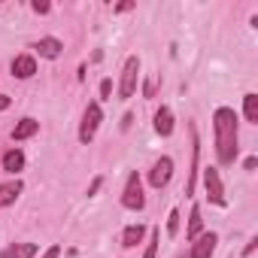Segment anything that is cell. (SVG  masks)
<instances>
[{
  "mask_svg": "<svg viewBox=\"0 0 258 258\" xmlns=\"http://www.w3.org/2000/svg\"><path fill=\"white\" fill-rule=\"evenodd\" d=\"M158 243H161V231L155 228V231H152V240H149V246H146V255H143V258H155V252H158Z\"/></svg>",
  "mask_w": 258,
  "mask_h": 258,
  "instance_id": "19",
  "label": "cell"
},
{
  "mask_svg": "<svg viewBox=\"0 0 258 258\" xmlns=\"http://www.w3.org/2000/svg\"><path fill=\"white\" fill-rule=\"evenodd\" d=\"M255 243H258V240H255V237H252V240H249V243H246V249H243V255H252V252H255Z\"/></svg>",
  "mask_w": 258,
  "mask_h": 258,
  "instance_id": "25",
  "label": "cell"
},
{
  "mask_svg": "<svg viewBox=\"0 0 258 258\" xmlns=\"http://www.w3.org/2000/svg\"><path fill=\"white\" fill-rule=\"evenodd\" d=\"M216 243H219V237H216L213 231L198 234V237H195V246H191V252H188V258H210V255L216 252Z\"/></svg>",
  "mask_w": 258,
  "mask_h": 258,
  "instance_id": "7",
  "label": "cell"
},
{
  "mask_svg": "<svg viewBox=\"0 0 258 258\" xmlns=\"http://www.w3.org/2000/svg\"><path fill=\"white\" fill-rule=\"evenodd\" d=\"M22 182L19 179H13V182H4L0 185V207H10V204H16V198L22 195Z\"/></svg>",
  "mask_w": 258,
  "mask_h": 258,
  "instance_id": "13",
  "label": "cell"
},
{
  "mask_svg": "<svg viewBox=\"0 0 258 258\" xmlns=\"http://www.w3.org/2000/svg\"><path fill=\"white\" fill-rule=\"evenodd\" d=\"M10 70H13V76H19V79H31V76L37 73V61H34L31 55H16L13 64H10Z\"/></svg>",
  "mask_w": 258,
  "mask_h": 258,
  "instance_id": "8",
  "label": "cell"
},
{
  "mask_svg": "<svg viewBox=\"0 0 258 258\" xmlns=\"http://www.w3.org/2000/svg\"><path fill=\"white\" fill-rule=\"evenodd\" d=\"M143 234H146V228H143V225H127V228H124V234H121V246L134 249V246L143 240Z\"/></svg>",
  "mask_w": 258,
  "mask_h": 258,
  "instance_id": "14",
  "label": "cell"
},
{
  "mask_svg": "<svg viewBox=\"0 0 258 258\" xmlns=\"http://www.w3.org/2000/svg\"><path fill=\"white\" fill-rule=\"evenodd\" d=\"M121 204H124L127 210H143V207H146L143 182H140V176H137V173L127 176V185H124V191H121Z\"/></svg>",
  "mask_w": 258,
  "mask_h": 258,
  "instance_id": "4",
  "label": "cell"
},
{
  "mask_svg": "<svg viewBox=\"0 0 258 258\" xmlns=\"http://www.w3.org/2000/svg\"><path fill=\"white\" fill-rule=\"evenodd\" d=\"M243 115H246V121H252V124H258V94H246L243 97Z\"/></svg>",
  "mask_w": 258,
  "mask_h": 258,
  "instance_id": "17",
  "label": "cell"
},
{
  "mask_svg": "<svg viewBox=\"0 0 258 258\" xmlns=\"http://www.w3.org/2000/svg\"><path fill=\"white\" fill-rule=\"evenodd\" d=\"M43 58H49V61H55V58H61V52H64V43L61 40H55V37H43L37 46H34Z\"/></svg>",
  "mask_w": 258,
  "mask_h": 258,
  "instance_id": "9",
  "label": "cell"
},
{
  "mask_svg": "<svg viewBox=\"0 0 258 258\" xmlns=\"http://www.w3.org/2000/svg\"><path fill=\"white\" fill-rule=\"evenodd\" d=\"M43 258H61V246H49V249L43 252Z\"/></svg>",
  "mask_w": 258,
  "mask_h": 258,
  "instance_id": "23",
  "label": "cell"
},
{
  "mask_svg": "<svg viewBox=\"0 0 258 258\" xmlns=\"http://www.w3.org/2000/svg\"><path fill=\"white\" fill-rule=\"evenodd\" d=\"M7 106H10V97H7V94H0V112H4Z\"/></svg>",
  "mask_w": 258,
  "mask_h": 258,
  "instance_id": "26",
  "label": "cell"
},
{
  "mask_svg": "<svg viewBox=\"0 0 258 258\" xmlns=\"http://www.w3.org/2000/svg\"><path fill=\"white\" fill-rule=\"evenodd\" d=\"M34 255H37V243H19L10 252H4L0 258H34Z\"/></svg>",
  "mask_w": 258,
  "mask_h": 258,
  "instance_id": "16",
  "label": "cell"
},
{
  "mask_svg": "<svg viewBox=\"0 0 258 258\" xmlns=\"http://www.w3.org/2000/svg\"><path fill=\"white\" fill-rule=\"evenodd\" d=\"M198 155H201V146H198V131L191 127V176H188V182H185V195H191L195 191V167H198Z\"/></svg>",
  "mask_w": 258,
  "mask_h": 258,
  "instance_id": "15",
  "label": "cell"
},
{
  "mask_svg": "<svg viewBox=\"0 0 258 258\" xmlns=\"http://www.w3.org/2000/svg\"><path fill=\"white\" fill-rule=\"evenodd\" d=\"M213 127H216V155L219 164H234L237 158V112L231 106H219L213 115Z\"/></svg>",
  "mask_w": 258,
  "mask_h": 258,
  "instance_id": "1",
  "label": "cell"
},
{
  "mask_svg": "<svg viewBox=\"0 0 258 258\" xmlns=\"http://www.w3.org/2000/svg\"><path fill=\"white\" fill-rule=\"evenodd\" d=\"M109 94H112V82H109V79H103V82H100V97L106 100Z\"/></svg>",
  "mask_w": 258,
  "mask_h": 258,
  "instance_id": "22",
  "label": "cell"
},
{
  "mask_svg": "<svg viewBox=\"0 0 258 258\" xmlns=\"http://www.w3.org/2000/svg\"><path fill=\"white\" fill-rule=\"evenodd\" d=\"M170 176H173V161H170L167 155H161V158L152 164V170H149V185H152V188H164V185L170 182Z\"/></svg>",
  "mask_w": 258,
  "mask_h": 258,
  "instance_id": "5",
  "label": "cell"
},
{
  "mask_svg": "<svg viewBox=\"0 0 258 258\" xmlns=\"http://www.w3.org/2000/svg\"><path fill=\"white\" fill-rule=\"evenodd\" d=\"M31 7H34V13H37V16H46V13L52 10V7L46 4V0H34V4H31Z\"/></svg>",
  "mask_w": 258,
  "mask_h": 258,
  "instance_id": "21",
  "label": "cell"
},
{
  "mask_svg": "<svg viewBox=\"0 0 258 258\" xmlns=\"http://www.w3.org/2000/svg\"><path fill=\"white\" fill-rule=\"evenodd\" d=\"M176 231H179V210H170V216H167V234L176 237Z\"/></svg>",
  "mask_w": 258,
  "mask_h": 258,
  "instance_id": "20",
  "label": "cell"
},
{
  "mask_svg": "<svg viewBox=\"0 0 258 258\" xmlns=\"http://www.w3.org/2000/svg\"><path fill=\"white\" fill-rule=\"evenodd\" d=\"M204 182H207V195H210V201L219 204V207H225V204H228V201H225V185H222V176H219L216 167H207V170H204Z\"/></svg>",
  "mask_w": 258,
  "mask_h": 258,
  "instance_id": "6",
  "label": "cell"
},
{
  "mask_svg": "<svg viewBox=\"0 0 258 258\" xmlns=\"http://www.w3.org/2000/svg\"><path fill=\"white\" fill-rule=\"evenodd\" d=\"M243 167H246V170H255V167H258V158H246Z\"/></svg>",
  "mask_w": 258,
  "mask_h": 258,
  "instance_id": "24",
  "label": "cell"
},
{
  "mask_svg": "<svg viewBox=\"0 0 258 258\" xmlns=\"http://www.w3.org/2000/svg\"><path fill=\"white\" fill-rule=\"evenodd\" d=\"M100 118H103L100 103H88V106H85V112H82V124H79V140H82V143H91V140H94Z\"/></svg>",
  "mask_w": 258,
  "mask_h": 258,
  "instance_id": "3",
  "label": "cell"
},
{
  "mask_svg": "<svg viewBox=\"0 0 258 258\" xmlns=\"http://www.w3.org/2000/svg\"><path fill=\"white\" fill-rule=\"evenodd\" d=\"M40 131V121L37 118H22L16 127H13V140L19 143V140H28V137H34Z\"/></svg>",
  "mask_w": 258,
  "mask_h": 258,
  "instance_id": "10",
  "label": "cell"
},
{
  "mask_svg": "<svg viewBox=\"0 0 258 258\" xmlns=\"http://www.w3.org/2000/svg\"><path fill=\"white\" fill-rule=\"evenodd\" d=\"M155 131H158L161 137H170V134H173V112H170L167 106H161V109L155 112Z\"/></svg>",
  "mask_w": 258,
  "mask_h": 258,
  "instance_id": "12",
  "label": "cell"
},
{
  "mask_svg": "<svg viewBox=\"0 0 258 258\" xmlns=\"http://www.w3.org/2000/svg\"><path fill=\"white\" fill-rule=\"evenodd\" d=\"M0 164H4L7 173H19V170L25 167V152H22V149H10V152H4Z\"/></svg>",
  "mask_w": 258,
  "mask_h": 258,
  "instance_id": "11",
  "label": "cell"
},
{
  "mask_svg": "<svg viewBox=\"0 0 258 258\" xmlns=\"http://www.w3.org/2000/svg\"><path fill=\"white\" fill-rule=\"evenodd\" d=\"M137 73H140V58L131 55L124 61V70H121V85H118V97L127 100V97H134L137 91Z\"/></svg>",
  "mask_w": 258,
  "mask_h": 258,
  "instance_id": "2",
  "label": "cell"
},
{
  "mask_svg": "<svg viewBox=\"0 0 258 258\" xmlns=\"http://www.w3.org/2000/svg\"><path fill=\"white\" fill-rule=\"evenodd\" d=\"M198 234H204V219H201V207H191V216H188V231H185V237H188V240H195Z\"/></svg>",
  "mask_w": 258,
  "mask_h": 258,
  "instance_id": "18",
  "label": "cell"
}]
</instances>
